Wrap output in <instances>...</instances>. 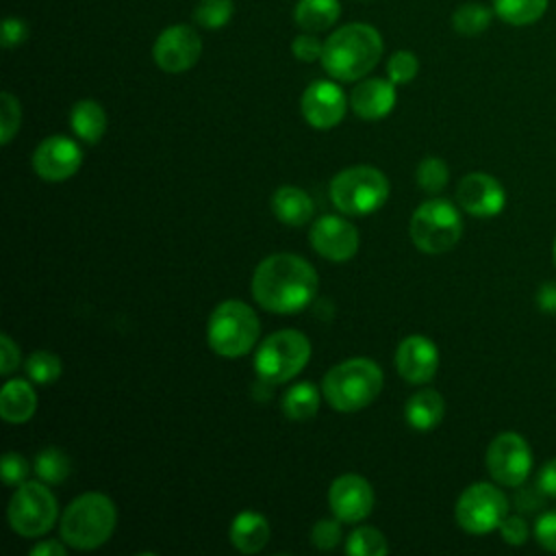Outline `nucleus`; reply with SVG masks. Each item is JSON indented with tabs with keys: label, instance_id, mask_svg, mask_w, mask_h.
Segmentation results:
<instances>
[{
	"label": "nucleus",
	"instance_id": "6ab92c4d",
	"mask_svg": "<svg viewBox=\"0 0 556 556\" xmlns=\"http://www.w3.org/2000/svg\"><path fill=\"white\" fill-rule=\"evenodd\" d=\"M350 106L361 119H382L395 106V85L382 78H367L352 89Z\"/></svg>",
	"mask_w": 556,
	"mask_h": 556
},
{
	"label": "nucleus",
	"instance_id": "cd10ccee",
	"mask_svg": "<svg viewBox=\"0 0 556 556\" xmlns=\"http://www.w3.org/2000/svg\"><path fill=\"white\" fill-rule=\"evenodd\" d=\"M493 17V9L480 4V2H465L460 4L452 15V26L458 35L473 37L489 28Z\"/></svg>",
	"mask_w": 556,
	"mask_h": 556
},
{
	"label": "nucleus",
	"instance_id": "9d476101",
	"mask_svg": "<svg viewBox=\"0 0 556 556\" xmlns=\"http://www.w3.org/2000/svg\"><path fill=\"white\" fill-rule=\"evenodd\" d=\"M456 521L469 534H486L502 526L508 515L506 495L489 482L469 484L456 502Z\"/></svg>",
	"mask_w": 556,
	"mask_h": 556
},
{
	"label": "nucleus",
	"instance_id": "ea45409f",
	"mask_svg": "<svg viewBox=\"0 0 556 556\" xmlns=\"http://www.w3.org/2000/svg\"><path fill=\"white\" fill-rule=\"evenodd\" d=\"M534 539L541 543V547L556 554V510H547L536 519Z\"/></svg>",
	"mask_w": 556,
	"mask_h": 556
},
{
	"label": "nucleus",
	"instance_id": "e433bc0d",
	"mask_svg": "<svg viewBox=\"0 0 556 556\" xmlns=\"http://www.w3.org/2000/svg\"><path fill=\"white\" fill-rule=\"evenodd\" d=\"M0 471H2V480L13 486V484H22L26 480L30 467H28V460L22 454L7 452L2 456V469Z\"/></svg>",
	"mask_w": 556,
	"mask_h": 556
},
{
	"label": "nucleus",
	"instance_id": "dca6fc26",
	"mask_svg": "<svg viewBox=\"0 0 556 556\" xmlns=\"http://www.w3.org/2000/svg\"><path fill=\"white\" fill-rule=\"evenodd\" d=\"M345 109L343 89L330 80H315L302 93V115L313 128H334L343 119Z\"/></svg>",
	"mask_w": 556,
	"mask_h": 556
},
{
	"label": "nucleus",
	"instance_id": "4468645a",
	"mask_svg": "<svg viewBox=\"0 0 556 556\" xmlns=\"http://www.w3.org/2000/svg\"><path fill=\"white\" fill-rule=\"evenodd\" d=\"M308 241L319 256L345 263L358 250V230L339 215H324L311 226Z\"/></svg>",
	"mask_w": 556,
	"mask_h": 556
},
{
	"label": "nucleus",
	"instance_id": "f8f14e48",
	"mask_svg": "<svg viewBox=\"0 0 556 556\" xmlns=\"http://www.w3.org/2000/svg\"><path fill=\"white\" fill-rule=\"evenodd\" d=\"M202 52L200 35L187 24L167 26L152 46L154 63L167 74H180L191 70Z\"/></svg>",
	"mask_w": 556,
	"mask_h": 556
},
{
	"label": "nucleus",
	"instance_id": "393cba45",
	"mask_svg": "<svg viewBox=\"0 0 556 556\" xmlns=\"http://www.w3.org/2000/svg\"><path fill=\"white\" fill-rule=\"evenodd\" d=\"M339 0H300L293 11L295 24L306 33L330 28L339 20Z\"/></svg>",
	"mask_w": 556,
	"mask_h": 556
},
{
	"label": "nucleus",
	"instance_id": "20e7f679",
	"mask_svg": "<svg viewBox=\"0 0 556 556\" xmlns=\"http://www.w3.org/2000/svg\"><path fill=\"white\" fill-rule=\"evenodd\" d=\"M117 510L111 497L91 491L78 495L61 517V539L74 549H96L115 530Z\"/></svg>",
	"mask_w": 556,
	"mask_h": 556
},
{
	"label": "nucleus",
	"instance_id": "412c9836",
	"mask_svg": "<svg viewBox=\"0 0 556 556\" xmlns=\"http://www.w3.org/2000/svg\"><path fill=\"white\" fill-rule=\"evenodd\" d=\"M313 200L300 187H278L271 195V213L287 226H304L313 217Z\"/></svg>",
	"mask_w": 556,
	"mask_h": 556
},
{
	"label": "nucleus",
	"instance_id": "aec40b11",
	"mask_svg": "<svg viewBox=\"0 0 556 556\" xmlns=\"http://www.w3.org/2000/svg\"><path fill=\"white\" fill-rule=\"evenodd\" d=\"M269 541V523L261 513L243 510L230 523V543L241 554H256Z\"/></svg>",
	"mask_w": 556,
	"mask_h": 556
},
{
	"label": "nucleus",
	"instance_id": "4be33fe9",
	"mask_svg": "<svg viewBox=\"0 0 556 556\" xmlns=\"http://www.w3.org/2000/svg\"><path fill=\"white\" fill-rule=\"evenodd\" d=\"M37 410V395L30 382L9 380L0 391V415L7 424H24Z\"/></svg>",
	"mask_w": 556,
	"mask_h": 556
},
{
	"label": "nucleus",
	"instance_id": "49530a36",
	"mask_svg": "<svg viewBox=\"0 0 556 556\" xmlns=\"http://www.w3.org/2000/svg\"><path fill=\"white\" fill-rule=\"evenodd\" d=\"M554 263H556V241H554Z\"/></svg>",
	"mask_w": 556,
	"mask_h": 556
},
{
	"label": "nucleus",
	"instance_id": "4c0bfd02",
	"mask_svg": "<svg viewBox=\"0 0 556 556\" xmlns=\"http://www.w3.org/2000/svg\"><path fill=\"white\" fill-rule=\"evenodd\" d=\"M497 530L508 545H523L530 536V528H528L526 519L519 515H506V519L502 521V526Z\"/></svg>",
	"mask_w": 556,
	"mask_h": 556
},
{
	"label": "nucleus",
	"instance_id": "7ed1b4c3",
	"mask_svg": "<svg viewBox=\"0 0 556 556\" xmlns=\"http://www.w3.org/2000/svg\"><path fill=\"white\" fill-rule=\"evenodd\" d=\"M382 391V369L371 358H348L326 371L321 380L324 400L341 410L354 413L369 406Z\"/></svg>",
	"mask_w": 556,
	"mask_h": 556
},
{
	"label": "nucleus",
	"instance_id": "a19ab883",
	"mask_svg": "<svg viewBox=\"0 0 556 556\" xmlns=\"http://www.w3.org/2000/svg\"><path fill=\"white\" fill-rule=\"evenodd\" d=\"M28 37V26L20 17H7L2 22V46L4 48H17L26 41Z\"/></svg>",
	"mask_w": 556,
	"mask_h": 556
},
{
	"label": "nucleus",
	"instance_id": "423d86ee",
	"mask_svg": "<svg viewBox=\"0 0 556 556\" xmlns=\"http://www.w3.org/2000/svg\"><path fill=\"white\" fill-rule=\"evenodd\" d=\"M311 358V341L298 330H278L261 341L254 354V371L265 384L295 378Z\"/></svg>",
	"mask_w": 556,
	"mask_h": 556
},
{
	"label": "nucleus",
	"instance_id": "39448f33",
	"mask_svg": "<svg viewBox=\"0 0 556 556\" xmlns=\"http://www.w3.org/2000/svg\"><path fill=\"white\" fill-rule=\"evenodd\" d=\"M261 334L256 313L241 300H226L217 304L206 324V341L211 350L226 358L248 354Z\"/></svg>",
	"mask_w": 556,
	"mask_h": 556
},
{
	"label": "nucleus",
	"instance_id": "c03bdc74",
	"mask_svg": "<svg viewBox=\"0 0 556 556\" xmlns=\"http://www.w3.org/2000/svg\"><path fill=\"white\" fill-rule=\"evenodd\" d=\"M30 556H65V545L59 541H41L30 547Z\"/></svg>",
	"mask_w": 556,
	"mask_h": 556
},
{
	"label": "nucleus",
	"instance_id": "c85d7f7f",
	"mask_svg": "<svg viewBox=\"0 0 556 556\" xmlns=\"http://www.w3.org/2000/svg\"><path fill=\"white\" fill-rule=\"evenodd\" d=\"M72 463L61 447H43L35 458V473L48 482L59 484L70 476Z\"/></svg>",
	"mask_w": 556,
	"mask_h": 556
},
{
	"label": "nucleus",
	"instance_id": "ddd939ff",
	"mask_svg": "<svg viewBox=\"0 0 556 556\" xmlns=\"http://www.w3.org/2000/svg\"><path fill=\"white\" fill-rule=\"evenodd\" d=\"M83 163V152L76 141L63 135L46 137L33 152V169L48 182L72 178Z\"/></svg>",
	"mask_w": 556,
	"mask_h": 556
},
{
	"label": "nucleus",
	"instance_id": "5701e85b",
	"mask_svg": "<svg viewBox=\"0 0 556 556\" xmlns=\"http://www.w3.org/2000/svg\"><path fill=\"white\" fill-rule=\"evenodd\" d=\"M406 421L415 430H432L441 424L445 415V402L439 391L434 389H421L413 393L404 408Z\"/></svg>",
	"mask_w": 556,
	"mask_h": 556
},
{
	"label": "nucleus",
	"instance_id": "1a4fd4ad",
	"mask_svg": "<svg viewBox=\"0 0 556 556\" xmlns=\"http://www.w3.org/2000/svg\"><path fill=\"white\" fill-rule=\"evenodd\" d=\"M56 497L41 482H22L9 502V526L26 539L43 536L56 521Z\"/></svg>",
	"mask_w": 556,
	"mask_h": 556
},
{
	"label": "nucleus",
	"instance_id": "58836bf2",
	"mask_svg": "<svg viewBox=\"0 0 556 556\" xmlns=\"http://www.w3.org/2000/svg\"><path fill=\"white\" fill-rule=\"evenodd\" d=\"M291 52L295 59L304 61V63H311L315 59H321V52H324V43L315 37V35H298L293 41H291Z\"/></svg>",
	"mask_w": 556,
	"mask_h": 556
},
{
	"label": "nucleus",
	"instance_id": "c756f323",
	"mask_svg": "<svg viewBox=\"0 0 556 556\" xmlns=\"http://www.w3.org/2000/svg\"><path fill=\"white\" fill-rule=\"evenodd\" d=\"M389 552L387 539L371 526L356 528L345 541V554L350 556H384Z\"/></svg>",
	"mask_w": 556,
	"mask_h": 556
},
{
	"label": "nucleus",
	"instance_id": "a878e982",
	"mask_svg": "<svg viewBox=\"0 0 556 556\" xmlns=\"http://www.w3.org/2000/svg\"><path fill=\"white\" fill-rule=\"evenodd\" d=\"M549 0H493V13L510 26H528L543 17Z\"/></svg>",
	"mask_w": 556,
	"mask_h": 556
},
{
	"label": "nucleus",
	"instance_id": "79ce46f5",
	"mask_svg": "<svg viewBox=\"0 0 556 556\" xmlns=\"http://www.w3.org/2000/svg\"><path fill=\"white\" fill-rule=\"evenodd\" d=\"M17 365H20V348L7 332H2V337H0V374L9 376L11 371L17 369Z\"/></svg>",
	"mask_w": 556,
	"mask_h": 556
},
{
	"label": "nucleus",
	"instance_id": "f257e3e1",
	"mask_svg": "<svg viewBox=\"0 0 556 556\" xmlns=\"http://www.w3.org/2000/svg\"><path fill=\"white\" fill-rule=\"evenodd\" d=\"M317 293L315 267L295 254L280 252L263 258L252 276V295L261 308L291 315L306 308Z\"/></svg>",
	"mask_w": 556,
	"mask_h": 556
},
{
	"label": "nucleus",
	"instance_id": "2f4dec72",
	"mask_svg": "<svg viewBox=\"0 0 556 556\" xmlns=\"http://www.w3.org/2000/svg\"><path fill=\"white\" fill-rule=\"evenodd\" d=\"M415 178H417V185L426 191V193H439L445 189L447 180H450V169L445 165L443 159L439 156H426L421 159V163L417 165V172H415Z\"/></svg>",
	"mask_w": 556,
	"mask_h": 556
},
{
	"label": "nucleus",
	"instance_id": "f03ea898",
	"mask_svg": "<svg viewBox=\"0 0 556 556\" xmlns=\"http://www.w3.org/2000/svg\"><path fill=\"white\" fill-rule=\"evenodd\" d=\"M382 56V37L369 24H348L337 28L326 41L321 52V65L326 74L337 80L350 83L363 78L376 67Z\"/></svg>",
	"mask_w": 556,
	"mask_h": 556
},
{
	"label": "nucleus",
	"instance_id": "0eeeda50",
	"mask_svg": "<svg viewBox=\"0 0 556 556\" xmlns=\"http://www.w3.org/2000/svg\"><path fill=\"white\" fill-rule=\"evenodd\" d=\"M387 198L389 180L371 165L345 167L330 180V200L348 215H369L378 211Z\"/></svg>",
	"mask_w": 556,
	"mask_h": 556
},
{
	"label": "nucleus",
	"instance_id": "37998d69",
	"mask_svg": "<svg viewBox=\"0 0 556 556\" xmlns=\"http://www.w3.org/2000/svg\"><path fill=\"white\" fill-rule=\"evenodd\" d=\"M536 486H539V491H541L543 495L556 497V458L547 460V463L541 467V471H539V476H536Z\"/></svg>",
	"mask_w": 556,
	"mask_h": 556
},
{
	"label": "nucleus",
	"instance_id": "f704fd0d",
	"mask_svg": "<svg viewBox=\"0 0 556 556\" xmlns=\"http://www.w3.org/2000/svg\"><path fill=\"white\" fill-rule=\"evenodd\" d=\"M20 119H22V109H20V100L4 91L0 96V128H2V146H7L13 135L20 130Z\"/></svg>",
	"mask_w": 556,
	"mask_h": 556
},
{
	"label": "nucleus",
	"instance_id": "473e14b6",
	"mask_svg": "<svg viewBox=\"0 0 556 556\" xmlns=\"http://www.w3.org/2000/svg\"><path fill=\"white\" fill-rule=\"evenodd\" d=\"M232 11H235L232 0H200L193 11V17L200 26L217 30L230 22Z\"/></svg>",
	"mask_w": 556,
	"mask_h": 556
},
{
	"label": "nucleus",
	"instance_id": "b1692460",
	"mask_svg": "<svg viewBox=\"0 0 556 556\" xmlns=\"http://www.w3.org/2000/svg\"><path fill=\"white\" fill-rule=\"evenodd\" d=\"M70 124L85 143H98L106 130V113L96 100H78L70 111Z\"/></svg>",
	"mask_w": 556,
	"mask_h": 556
},
{
	"label": "nucleus",
	"instance_id": "9b49d317",
	"mask_svg": "<svg viewBox=\"0 0 556 556\" xmlns=\"http://www.w3.org/2000/svg\"><path fill=\"white\" fill-rule=\"evenodd\" d=\"M486 469L497 484L519 486L532 469L528 441L517 432H500L486 447Z\"/></svg>",
	"mask_w": 556,
	"mask_h": 556
},
{
	"label": "nucleus",
	"instance_id": "2eb2a0df",
	"mask_svg": "<svg viewBox=\"0 0 556 556\" xmlns=\"http://www.w3.org/2000/svg\"><path fill=\"white\" fill-rule=\"evenodd\" d=\"M328 506L337 519L358 523L374 508L371 484L358 473H343L328 489Z\"/></svg>",
	"mask_w": 556,
	"mask_h": 556
},
{
	"label": "nucleus",
	"instance_id": "a18cd8bd",
	"mask_svg": "<svg viewBox=\"0 0 556 556\" xmlns=\"http://www.w3.org/2000/svg\"><path fill=\"white\" fill-rule=\"evenodd\" d=\"M539 306L545 313H556V285L547 282V285L541 287V291H539Z\"/></svg>",
	"mask_w": 556,
	"mask_h": 556
},
{
	"label": "nucleus",
	"instance_id": "f3484780",
	"mask_svg": "<svg viewBox=\"0 0 556 556\" xmlns=\"http://www.w3.org/2000/svg\"><path fill=\"white\" fill-rule=\"evenodd\" d=\"M456 200L463 211L473 217H493L502 213L506 204L504 187L484 172H471L460 178Z\"/></svg>",
	"mask_w": 556,
	"mask_h": 556
},
{
	"label": "nucleus",
	"instance_id": "72a5a7b5",
	"mask_svg": "<svg viewBox=\"0 0 556 556\" xmlns=\"http://www.w3.org/2000/svg\"><path fill=\"white\" fill-rule=\"evenodd\" d=\"M419 70V61L413 52L408 50H400L395 52L389 63H387V76L393 85H406L417 76Z\"/></svg>",
	"mask_w": 556,
	"mask_h": 556
},
{
	"label": "nucleus",
	"instance_id": "bb28decb",
	"mask_svg": "<svg viewBox=\"0 0 556 556\" xmlns=\"http://www.w3.org/2000/svg\"><path fill=\"white\" fill-rule=\"evenodd\" d=\"M319 408V391L311 382L293 384L282 397V410L291 421L313 419Z\"/></svg>",
	"mask_w": 556,
	"mask_h": 556
},
{
	"label": "nucleus",
	"instance_id": "c9c22d12",
	"mask_svg": "<svg viewBox=\"0 0 556 556\" xmlns=\"http://www.w3.org/2000/svg\"><path fill=\"white\" fill-rule=\"evenodd\" d=\"M341 519H319L311 530V543L319 549H334L341 541Z\"/></svg>",
	"mask_w": 556,
	"mask_h": 556
},
{
	"label": "nucleus",
	"instance_id": "6e6552de",
	"mask_svg": "<svg viewBox=\"0 0 556 556\" xmlns=\"http://www.w3.org/2000/svg\"><path fill=\"white\" fill-rule=\"evenodd\" d=\"M408 230L417 250L426 254H443L458 243L463 219L450 200L432 198L415 208Z\"/></svg>",
	"mask_w": 556,
	"mask_h": 556
},
{
	"label": "nucleus",
	"instance_id": "a211bd4d",
	"mask_svg": "<svg viewBox=\"0 0 556 556\" xmlns=\"http://www.w3.org/2000/svg\"><path fill=\"white\" fill-rule=\"evenodd\" d=\"M395 369L410 384L430 382L439 369L437 345L421 334L406 337L395 350Z\"/></svg>",
	"mask_w": 556,
	"mask_h": 556
},
{
	"label": "nucleus",
	"instance_id": "7c9ffc66",
	"mask_svg": "<svg viewBox=\"0 0 556 556\" xmlns=\"http://www.w3.org/2000/svg\"><path fill=\"white\" fill-rule=\"evenodd\" d=\"M26 376L35 382V384H52L59 380L63 365L61 358L48 350H37L33 352L26 363H24Z\"/></svg>",
	"mask_w": 556,
	"mask_h": 556
}]
</instances>
